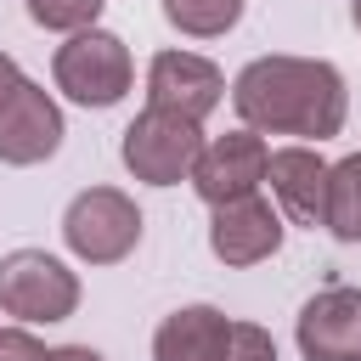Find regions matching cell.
Returning <instances> with one entry per match:
<instances>
[{
  "mask_svg": "<svg viewBox=\"0 0 361 361\" xmlns=\"http://www.w3.org/2000/svg\"><path fill=\"white\" fill-rule=\"evenodd\" d=\"M231 107L254 135L327 141L350 118V90L344 73L322 56H254L231 79Z\"/></svg>",
  "mask_w": 361,
  "mask_h": 361,
  "instance_id": "1",
  "label": "cell"
},
{
  "mask_svg": "<svg viewBox=\"0 0 361 361\" xmlns=\"http://www.w3.org/2000/svg\"><path fill=\"white\" fill-rule=\"evenodd\" d=\"M203 124L197 118H180V113H164V107H141L130 124H124V141H118V158L135 180L147 186H175V180H192L197 169V152H203Z\"/></svg>",
  "mask_w": 361,
  "mask_h": 361,
  "instance_id": "2",
  "label": "cell"
},
{
  "mask_svg": "<svg viewBox=\"0 0 361 361\" xmlns=\"http://www.w3.org/2000/svg\"><path fill=\"white\" fill-rule=\"evenodd\" d=\"M51 79L79 107H113V102H124L130 79H135V62H130V45L118 34L85 28V34H68V45H56Z\"/></svg>",
  "mask_w": 361,
  "mask_h": 361,
  "instance_id": "3",
  "label": "cell"
},
{
  "mask_svg": "<svg viewBox=\"0 0 361 361\" xmlns=\"http://www.w3.org/2000/svg\"><path fill=\"white\" fill-rule=\"evenodd\" d=\"M62 243L85 265H118L141 243V209L118 186H85L62 214Z\"/></svg>",
  "mask_w": 361,
  "mask_h": 361,
  "instance_id": "4",
  "label": "cell"
},
{
  "mask_svg": "<svg viewBox=\"0 0 361 361\" xmlns=\"http://www.w3.org/2000/svg\"><path fill=\"white\" fill-rule=\"evenodd\" d=\"M0 310L17 322H68L79 310V276L45 248L0 254Z\"/></svg>",
  "mask_w": 361,
  "mask_h": 361,
  "instance_id": "5",
  "label": "cell"
},
{
  "mask_svg": "<svg viewBox=\"0 0 361 361\" xmlns=\"http://www.w3.org/2000/svg\"><path fill=\"white\" fill-rule=\"evenodd\" d=\"M62 107L51 102L45 85L34 79H17L6 96H0V164L11 169H28V164H45L56 147H62Z\"/></svg>",
  "mask_w": 361,
  "mask_h": 361,
  "instance_id": "6",
  "label": "cell"
},
{
  "mask_svg": "<svg viewBox=\"0 0 361 361\" xmlns=\"http://www.w3.org/2000/svg\"><path fill=\"white\" fill-rule=\"evenodd\" d=\"M265 169H271V147L254 135V130H231V135H214L203 152H197V169H192V186L209 209H226V203H243L265 186Z\"/></svg>",
  "mask_w": 361,
  "mask_h": 361,
  "instance_id": "7",
  "label": "cell"
},
{
  "mask_svg": "<svg viewBox=\"0 0 361 361\" xmlns=\"http://www.w3.org/2000/svg\"><path fill=\"white\" fill-rule=\"evenodd\" d=\"M293 338L305 361H361V288L333 282L310 293L293 322Z\"/></svg>",
  "mask_w": 361,
  "mask_h": 361,
  "instance_id": "8",
  "label": "cell"
},
{
  "mask_svg": "<svg viewBox=\"0 0 361 361\" xmlns=\"http://www.w3.org/2000/svg\"><path fill=\"white\" fill-rule=\"evenodd\" d=\"M220 96H226V73L197 51H158L147 68V107H164V113L203 124L220 107Z\"/></svg>",
  "mask_w": 361,
  "mask_h": 361,
  "instance_id": "9",
  "label": "cell"
},
{
  "mask_svg": "<svg viewBox=\"0 0 361 361\" xmlns=\"http://www.w3.org/2000/svg\"><path fill=\"white\" fill-rule=\"evenodd\" d=\"M282 231H288L282 226V209L254 192L243 203L214 209V220H209V254L220 265H259V259H271L282 248Z\"/></svg>",
  "mask_w": 361,
  "mask_h": 361,
  "instance_id": "10",
  "label": "cell"
},
{
  "mask_svg": "<svg viewBox=\"0 0 361 361\" xmlns=\"http://www.w3.org/2000/svg\"><path fill=\"white\" fill-rule=\"evenodd\" d=\"M265 180H271L276 209L293 226H310V231L327 226V180H333V164L316 147H276Z\"/></svg>",
  "mask_w": 361,
  "mask_h": 361,
  "instance_id": "11",
  "label": "cell"
},
{
  "mask_svg": "<svg viewBox=\"0 0 361 361\" xmlns=\"http://www.w3.org/2000/svg\"><path fill=\"white\" fill-rule=\"evenodd\" d=\"M226 344H231V316L214 305H186L158 322L152 361H226Z\"/></svg>",
  "mask_w": 361,
  "mask_h": 361,
  "instance_id": "12",
  "label": "cell"
},
{
  "mask_svg": "<svg viewBox=\"0 0 361 361\" xmlns=\"http://www.w3.org/2000/svg\"><path fill=\"white\" fill-rule=\"evenodd\" d=\"M327 231L338 243H361V152L333 164L327 180Z\"/></svg>",
  "mask_w": 361,
  "mask_h": 361,
  "instance_id": "13",
  "label": "cell"
},
{
  "mask_svg": "<svg viewBox=\"0 0 361 361\" xmlns=\"http://www.w3.org/2000/svg\"><path fill=\"white\" fill-rule=\"evenodd\" d=\"M164 17L192 39H220L226 28H237L243 0H164Z\"/></svg>",
  "mask_w": 361,
  "mask_h": 361,
  "instance_id": "14",
  "label": "cell"
},
{
  "mask_svg": "<svg viewBox=\"0 0 361 361\" xmlns=\"http://www.w3.org/2000/svg\"><path fill=\"white\" fill-rule=\"evenodd\" d=\"M102 6L107 0H28V17L39 28H56V34H85V28H96Z\"/></svg>",
  "mask_w": 361,
  "mask_h": 361,
  "instance_id": "15",
  "label": "cell"
},
{
  "mask_svg": "<svg viewBox=\"0 0 361 361\" xmlns=\"http://www.w3.org/2000/svg\"><path fill=\"white\" fill-rule=\"evenodd\" d=\"M226 361H276V338H271L259 322H231Z\"/></svg>",
  "mask_w": 361,
  "mask_h": 361,
  "instance_id": "16",
  "label": "cell"
},
{
  "mask_svg": "<svg viewBox=\"0 0 361 361\" xmlns=\"http://www.w3.org/2000/svg\"><path fill=\"white\" fill-rule=\"evenodd\" d=\"M0 361H51V350L28 327H0Z\"/></svg>",
  "mask_w": 361,
  "mask_h": 361,
  "instance_id": "17",
  "label": "cell"
},
{
  "mask_svg": "<svg viewBox=\"0 0 361 361\" xmlns=\"http://www.w3.org/2000/svg\"><path fill=\"white\" fill-rule=\"evenodd\" d=\"M51 361H107V355L90 344H62V350H51Z\"/></svg>",
  "mask_w": 361,
  "mask_h": 361,
  "instance_id": "18",
  "label": "cell"
},
{
  "mask_svg": "<svg viewBox=\"0 0 361 361\" xmlns=\"http://www.w3.org/2000/svg\"><path fill=\"white\" fill-rule=\"evenodd\" d=\"M17 79H23V73H17V62H11V56H6V51H0V96H6V90H11V85H17Z\"/></svg>",
  "mask_w": 361,
  "mask_h": 361,
  "instance_id": "19",
  "label": "cell"
},
{
  "mask_svg": "<svg viewBox=\"0 0 361 361\" xmlns=\"http://www.w3.org/2000/svg\"><path fill=\"white\" fill-rule=\"evenodd\" d=\"M350 23H355V34H361V0H350Z\"/></svg>",
  "mask_w": 361,
  "mask_h": 361,
  "instance_id": "20",
  "label": "cell"
}]
</instances>
